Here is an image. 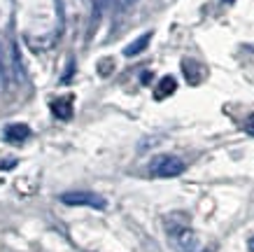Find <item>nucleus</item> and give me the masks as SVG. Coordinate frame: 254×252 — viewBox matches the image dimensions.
<instances>
[{"label": "nucleus", "mask_w": 254, "mask_h": 252, "mask_svg": "<svg viewBox=\"0 0 254 252\" xmlns=\"http://www.w3.org/2000/svg\"><path fill=\"white\" fill-rule=\"evenodd\" d=\"M245 131L250 133V136H254V115L247 117V122H245Z\"/></svg>", "instance_id": "9b49d317"}, {"label": "nucleus", "mask_w": 254, "mask_h": 252, "mask_svg": "<svg viewBox=\"0 0 254 252\" xmlns=\"http://www.w3.org/2000/svg\"><path fill=\"white\" fill-rule=\"evenodd\" d=\"M149 40H152V33H145V35H140L135 42H131V45L124 49V54H126V56H135V54H140L147 45H149Z\"/></svg>", "instance_id": "6e6552de"}, {"label": "nucleus", "mask_w": 254, "mask_h": 252, "mask_svg": "<svg viewBox=\"0 0 254 252\" xmlns=\"http://www.w3.org/2000/svg\"><path fill=\"white\" fill-rule=\"evenodd\" d=\"M93 2V21H98L100 16H103V12L108 9L110 0H91Z\"/></svg>", "instance_id": "1a4fd4ad"}, {"label": "nucleus", "mask_w": 254, "mask_h": 252, "mask_svg": "<svg viewBox=\"0 0 254 252\" xmlns=\"http://www.w3.org/2000/svg\"><path fill=\"white\" fill-rule=\"evenodd\" d=\"M2 86H5V73H2V63H0V93H2Z\"/></svg>", "instance_id": "f8f14e48"}, {"label": "nucleus", "mask_w": 254, "mask_h": 252, "mask_svg": "<svg viewBox=\"0 0 254 252\" xmlns=\"http://www.w3.org/2000/svg\"><path fill=\"white\" fill-rule=\"evenodd\" d=\"M61 201L65 206H89L96 210H103L108 206V201L93 191H65V194H61Z\"/></svg>", "instance_id": "7ed1b4c3"}, {"label": "nucleus", "mask_w": 254, "mask_h": 252, "mask_svg": "<svg viewBox=\"0 0 254 252\" xmlns=\"http://www.w3.org/2000/svg\"><path fill=\"white\" fill-rule=\"evenodd\" d=\"M52 112L59 119H70L72 117V96H65V98H59L52 103Z\"/></svg>", "instance_id": "0eeeda50"}, {"label": "nucleus", "mask_w": 254, "mask_h": 252, "mask_svg": "<svg viewBox=\"0 0 254 252\" xmlns=\"http://www.w3.org/2000/svg\"><path fill=\"white\" fill-rule=\"evenodd\" d=\"M177 89V80L173 75H166L161 77V82L156 84V89H154V98L156 100H163V98H168V96H173Z\"/></svg>", "instance_id": "423d86ee"}, {"label": "nucleus", "mask_w": 254, "mask_h": 252, "mask_svg": "<svg viewBox=\"0 0 254 252\" xmlns=\"http://www.w3.org/2000/svg\"><path fill=\"white\" fill-rule=\"evenodd\" d=\"M12 66H14L16 80H21V77H23V70H21V61H19V49H16V45H12Z\"/></svg>", "instance_id": "9d476101"}, {"label": "nucleus", "mask_w": 254, "mask_h": 252, "mask_svg": "<svg viewBox=\"0 0 254 252\" xmlns=\"http://www.w3.org/2000/svg\"><path fill=\"white\" fill-rule=\"evenodd\" d=\"M117 2H119V7H128V5H133L135 0H117Z\"/></svg>", "instance_id": "ddd939ff"}, {"label": "nucleus", "mask_w": 254, "mask_h": 252, "mask_svg": "<svg viewBox=\"0 0 254 252\" xmlns=\"http://www.w3.org/2000/svg\"><path fill=\"white\" fill-rule=\"evenodd\" d=\"M203 252H215V250H203Z\"/></svg>", "instance_id": "2eb2a0df"}, {"label": "nucleus", "mask_w": 254, "mask_h": 252, "mask_svg": "<svg viewBox=\"0 0 254 252\" xmlns=\"http://www.w3.org/2000/svg\"><path fill=\"white\" fill-rule=\"evenodd\" d=\"M149 173L154 177H177L185 173V161L173 154H159L149 164Z\"/></svg>", "instance_id": "f03ea898"}, {"label": "nucleus", "mask_w": 254, "mask_h": 252, "mask_svg": "<svg viewBox=\"0 0 254 252\" xmlns=\"http://www.w3.org/2000/svg\"><path fill=\"white\" fill-rule=\"evenodd\" d=\"M182 73H185L187 82L191 84V86L200 84L203 80H205V75H208L205 68H203L198 61H193V59H185V61H182Z\"/></svg>", "instance_id": "20e7f679"}, {"label": "nucleus", "mask_w": 254, "mask_h": 252, "mask_svg": "<svg viewBox=\"0 0 254 252\" xmlns=\"http://www.w3.org/2000/svg\"><path fill=\"white\" fill-rule=\"evenodd\" d=\"M166 234L175 252H196L198 238L189 227V217L185 213H173L166 217Z\"/></svg>", "instance_id": "f257e3e1"}, {"label": "nucleus", "mask_w": 254, "mask_h": 252, "mask_svg": "<svg viewBox=\"0 0 254 252\" xmlns=\"http://www.w3.org/2000/svg\"><path fill=\"white\" fill-rule=\"evenodd\" d=\"M31 136V129L26 126V124H9L7 129L2 131V138L12 143V145H21L26 138Z\"/></svg>", "instance_id": "39448f33"}, {"label": "nucleus", "mask_w": 254, "mask_h": 252, "mask_svg": "<svg viewBox=\"0 0 254 252\" xmlns=\"http://www.w3.org/2000/svg\"><path fill=\"white\" fill-rule=\"evenodd\" d=\"M247 248H250V252H254V236L250 238V243H247Z\"/></svg>", "instance_id": "4468645a"}]
</instances>
